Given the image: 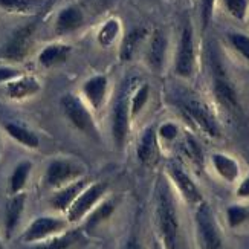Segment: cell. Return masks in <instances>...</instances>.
Here are the masks:
<instances>
[{"label": "cell", "mask_w": 249, "mask_h": 249, "mask_svg": "<svg viewBox=\"0 0 249 249\" xmlns=\"http://www.w3.org/2000/svg\"><path fill=\"white\" fill-rule=\"evenodd\" d=\"M196 71V46L194 32L190 25L183 26L175 58V73L180 78H191Z\"/></svg>", "instance_id": "cell-5"}, {"label": "cell", "mask_w": 249, "mask_h": 249, "mask_svg": "<svg viewBox=\"0 0 249 249\" xmlns=\"http://www.w3.org/2000/svg\"><path fill=\"white\" fill-rule=\"evenodd\" d=\"M20 75H23L18 69L14 68H0V83H9L16 78H18Z\"/></svg>", "instance_id": "cell-36"}, {"label": "cell", "mask_w": 249, "mask_h": 249, "mask_svg": "<svg viewBox=\"0 0 249 249\" xmlns=\"http://www.w3.org/2000/svg\"><path fill=\"white\" fill-rule=\"evenodd\" d=\"M107 86H109V80L104 75H95V77H90L89 80L84 81L83 95L93 110L101 109V106L106 100Z\"/></svg>", "instance_id": "cell-14"}, {"label": "cell", "mask_w": 249, "mask_h": 249, "mask_svg": "<svg viewBox=\"0 0 249 249\" xmlns=\"http://www.w3.org/2000/svg\"><path fill=\"white\" fill-rule=\"evenodd\" d=\"M150 98V86L142 84L133 92V95L130 96V120L136 118L142 109L147 106Z\"/></svg>", "instance_id": "cell-27"}, {"label": "cell", "mask_w": 249, "mask_h": 249, "mask_svg": "<svg viewBox=\"0 0 249 249\" xmlns=\"http://www.w3.org/2000/svg\"><path fill=\"white\" fill-rule=\"evenodd\" d=\"M25 194L17 193L14 194V197L11 199L6 205V217H5V228H6V235L9 237L14 232L16 226L21 217V213H23L25 208Z\"/></svg>", "instance_id": "cell-22"}, {"label": "cell", "mask_w": 249, "mask_h": 249, "mask_svg": "<svg viewBox=\"0 0 249 249\" xmlns=\"http://www.w3.org/2000/svg\"><path fill=\"white\" fill-rule=\"evenodd\" d=\"M36 31H37L36 21L20 26L17 31H14V34L9 37L0 55L9 61H23L28 57V53L32 48V43H34Z\"/></svg>", "instance_id": "cell-7"}, {"label": "cell", "mask_w": 249, "mask_h": 249, "mask_svg": "<svg viewBox=\"0 0 249 249\" xmlns=\"http://www.w3.org/2000/svg\"><path fill=\"white\" fill-rule=\"evenodd\" d=\"M130 89L128 84L123 86L118 98L112 107V138L118 148H121L127 139L130 128Z\"/></svg>", "instance_id": "cell-4"}, {"label": "cell", "mask_w": 249, "mask_h": 249, "mask_svg": "<svg viewBox=\"0 0 249 249\" xmlns=\"http://www.w3.org/2000/svg\"><path fill=\"white\" fill-rule=\"evenodd\" d=\"M66 228V222L57 219V217H37L32 222L28 230L23 234V242L26 243H34V242H41L49 239L51 235L61 232Z\"/></svg>", "instance_id": "cell-11"}, {"label": "cell", "mask_w": 249, "mask_h": 249, "mask_svg": "<svg viewBox=\"0 0 249 249\" xmlns=\"http://www.w3.org/2000/svg\"><path fill=\"white\" fill-rule=\"evenodd\" d=\"M113 210H115L113 202H104L103 205H100V207L90 214V217L88 220V228H95L98 223L104 222L106 219H109Z\"/></svg>", "instance_id": "cell-33"}, {"label": "cell", "mask_w": 249, "mask_h": 249, "mask_svg": "<svg viewBox=\"0 0 249 249\" xmlns=\"http://www.w3.org/2000/svg\"><path fill=\"white\" fill-rule=\"evenodd\" d=\"M41 5L40 0H0V8L8 13L29 14L34 13Z\"/></svg>", "instance_id": "cell-25"}, {"label": "cell", "mask_w": 249, "mask_h": 249, "mask_svg": "<svg viewBox=\"0 0 249 249\" xmlns=\"http://www.w3.org/2000/svg\"><path fill=\"white\" fill-rule=\"evenodd\" d=\"M5 130L6 133L13 138L14 141H17L18 144L25 145L28 148H37L40 145V139L38 136L29 130L25 125H20L17 123H6L5 124Z\"/></svg>", "instance_id": "cell-23"}, {"label": "cell", "mask_w": 249, "mask_h": 249, "mask_svg": "<svg viewBox=\"0 0 249 249\" xmlns=\"http://www.w3.org/2000/svg\"><path fill=\"white\" fill-rule=\"evenodd\" d=\"M211 162L217 175L226 182H234L240 175V167L237 160L225 153H214L211 156Z\"/></svg>", "instance_id": "cell-20"}, {"label": "cell", "mask_w": 249, "mask_h": 249, "mask_svg": "<svg viewBox=\"0 0 249 249\" xmlns=\"http://www.w3.org/2000/svg\"><path fill=\"white\" fill-rule=\"evenodd\" d=\"M83 21H84V16H83V11L78 6H73V5L66 6V8H63L57 16L55 31L60 36L71 34V32L81 28Z\"/></svg>", "instance_id": "cell-16"}, {"label": "cell", "mask_w": 249, "mask_h": 249, "mask_svg": "<svg viewBox=\"0 0 249 249\" xmlns=\"http://www.w3.org/2000/svg\"><path fill=\"white\" fill-rule=\"evenodd\" d=\"M225 9L235 20H245L249 11V0H222Z\"/></svg>", "instance_id": "cell-30"}, {"label": "cell", "mask_w": 249, "mask_h": 249, "mask_svg": "<svg viewBox=\"0 0 249 249\" xmlns=\"http://www.w3.org/2000/svg\"><path fill=\"white\" fill-rule=\"evenodd\" d=\"M182 150L194 165L202 167V162H203L202 150H200L199 144L196 142V139H194L193 136H190V135L185 136V139H183V142H182Z\"/></svg>", "instance_id": "cell-29"}, {"label": "cell", "mask_w": 249, "mask_h": 249, "mask_svg": "<svg viewBox=\"0 0 249 249\" xmlns=\"http://www.w3.org/2000/svg\"><path fill=\"white\" fill-rule=\"evenodd\" d=\"M107 190V185L104 182H98V183H93V185L84 188L78 197L72 202V205L68 210V220L69 222H78L81 220L86 214H88L92 208L93 205L98 202L103 194L106 193Z\"/></svg>", "instance_id": "cell-9"}, {"label": "cell", "mask_w": 249, "mask_h": 249, "mask_svg": "<svg viewBox=\"0 0 249 249\" xmlns=\"http://www.w3.org/2000/svg\"><path fill=\"white\" fill-rule=\"evenodd\" d=\"M179 109H180L182 115L205 135H208L211 138H219L222 135V128L219 125V121L215 120V116L211 113V110L203 103H200L197 100H187V101L180 103Z\"/></svg>", "instance_id": "cell-3"}, {"label": "cell", "mask_w": 249, "mask_h": 249, "mask_svg": "<svg viewBox=\"0 0 249 249\" xmlns=\"http://www.w3.org/2000/svg\"><path fill=\"white\" fill-rule=\"evenodd\" d=\"M249 217V210L246 207H242V205H231V207L226 210V219H228V225L231 228H237L242 223H245V220H248Z\"/></svg>", "instance_id": "cell-32"}, {"label": "cell", "mask_w": 249, "mask_h": 249, "mask_svg": "<svg viewBox=\"0 0 249 249\" xmlns=\"http://www.w3.org/2000/svg\"><path fill=\"white\" fill-rule=\"evenodd\" d=\"M196 226L203 249H220L222 234L208 203L200 202L196 210Z\"/></svg>", "instance_id": "cell-6"}, {"label": "cell", "mask_w": 249, "mask_h": 249, "mask_svg": "<svg viewBox=\"0 0 249 249\" xmlns=\"http://www.w3.org/2000/svg\"><path fill=\"white\" fill-rule=\"evenodd\" d=\"M124 249H142V248H141V245H139V242H138L136 239H130V240L125 243Z\"/></svg>", "instance_id": "cell-38"}, {"label": "cell", "mask_w": 249, "mask_h": 249, "mask_svg": "<svg viewBox=\"0 0 249 249\" xmlns=\"http://www.w3.org/2000/svg\"><path fill=\"white\" fill-rule=\"evenodd\" d=\"M158 136L162 138L164 141H175L179 136V127L175 123H164L158 128Z\"/></svg>", "instance_id": "cell-35"}, {"label": "cell", "mask_w": 249, "mask_h": 249, "mask_svg": "<svg viewBox=\"0 0 249 249\" xmlns=\"http://www.w3.org/2000/svg\"><path fill=\"white\" fill-rule=\"evenodd\" d=\"M158 225L167 249H176L179 235V217L176 203L164 182L158 188Z\"/></svg>", "instance_id": "cell-1"}, {"label": "cell", "mask_w": 249, "mask_h": 249, "mask_svg": "<svg viewBox=\"0 0 249 249\" xmlns=\"http://www.w3.org/2000/svg\"><path fill=\"white\" fill-rule=\"evenodd\" d=\"M71 46L68 45H61V43H53V45L46 46L40 52L38 55V63L41 64L43 68H55L58 64L64 63L69 55H71Z\"/></svg>", "instance_id": "cell-19"}, {"label": "cell", "mask_w": 249, "mask_h": 249, "mask_svg": "<svg viewBox=\"0 0 249 249\" xmlns=\"http://www.w3.org/2000/svg\"><path fill=\"white\" fill-rule=\"evenodd\" d=\"M83 175L80 165L73 164L68 159H53L46 168L45 182L51 188H60L68 185V183L77 180Z\"/></svg>", "instance_id": "cell-8"}, {"label": "cell", "mask_w": 249, "mask_h": 249, "mask_svg": "<svg viewBox=\"0 0 249 249\" xmlns=\"http://www.w3.org/2000/svg\"><path fill=\"white\" fill-rule=\"evenodd\" d=\"M155 249H162V248H160V245H158V243H156V246H155Z\"/></svg>", "instance_id": "cell-39"}, {"label": "cell", "mask_w": 249, "mask_h": 249, "mask_svg": "<svg viewBox=\"0 0 249 249\" xmlns=\"http://www.w3.org/2000/svg\"><path fill=\"white\" fill-rule=\"evenodd\" d=\"M168 171H170V176H171L173 182L176 183V187L182 193V196L185 197V200L190 202V203H197L199 205L202 202V194H200L197 185L194 183V180L188 176V173L183 171L176 164H171L168 167Z\"/></svg>", "instance_id": "cell-13"}, {"label": "cell", "mask_w": 249, "mask_h": 249, "mask_svg": "<svg viewBox=\"0 0 249 249\" xmlns=\"http://www.w3.org/2000/svg\"><path fill=\"white\" fill-rule=\"evenodd\" d=\"M217 0H200V23L202 29H207L213 20L214 8Z\"/></svg>", "instance_id": "cell-34"}, {"label": "cell", "mask_w": 249, "mask_h": 249, "mask_svg": "<svg viewBox=\"0 0 249 249\" xmlns=\"http://www.w3.org/2000/svg\"><path fill=\"white\" fill-rule=\"evenodd\" d=\"M120 32H121V23H120V20L109 18L100 28L96 38H98V43H100L101 46L109 48V46H112L113 43L116 41L118 36H120Z\"/></svg>", "instance_id": "cell-24"}, {"label": "cell", "mask_w": 249, "mask_h": 249, "mask_svg": "<svg viewBox=\"0 0 249 249\" xmlns=\"http://www.w3.org/2000/svg\"><path fill=\"white\" fill-rule=\"evenodd\" d=\"M61 109L64 116L72 123V125L80 130V132L98 138V128L93 121V118L89 112V109L86 107V104L73 93H66L61 96L60 100Z\"/></svg>", "instance_id": "cell-2"}, {"label": "cell", "mask_w": 249, "mask_h": 249, "mask_svg": "<svg viewBox=\"0 0 249 249\" xmlns=\"http://www.w3.org/2000/svg\"><path fill=\"white\" fill-rule=\"evenodd\" d=\"M167 48H168V38L165 36V32L156 29L148 40V46L145 52V61L153 72H160L164 69Z\"/></svg>", "instance_id": "cell-12"}, {"label": "cell", "mask_w": 249, "mask_h": 249, "mask_svg": "<svg viewBox=\"0 0 249 249\" xmlns=\"http://www.w3.org/2000/svg\"><path fill=\"white\" fill-rule=\"evenodd\" d=\"M230 45L234 48V51L242 55L246 61H249V37L240 32H231L228 34Z\"/></svg>", "instance_id": "cell-31"}, {"label": "cell", "mask_w": 249, "mask_h": 249, "mask_svg": "<svg viewBox=\"0 0 249 249\" xmlns=\"http://www.w3.org/2000/svg\"><path fill=\"white\" fill-rule=\"evenodd\" d=\"M31 168H32V164L29 160H21L20 164H17V167L13 171V176H11V193L17 194L25 188Z\"/></svg>", "instance_id": "cell-26"}, {"label": "cell", "mask_w": 249, "mask_h": 249, "mask_svg": "<svg viewBox=\"0 0 249 249\" xmlns=\"http://www.w3.org/2000/svg\"><path fill=\"white\" fill-rule=\"evenodd\" d=\"M148 36V31L145 28H133L132 31H128L123 38L121 49H120V57L123 61L132 60L136 51L139 49L141 43H142Z\"/></svg>", "instance_id": "cell-21"}, {"label": "cell", "mask_w": 249, "mask_h": 249, "mask_svg": "<svg viewBox=\"0 0 249 249\" xmlns=\"http://www.w3.org/2000/svg\"><path fill=\"white\" fill-rule=\"evenodd\" d=\"M235 194H237V197H240V199L249 197V176L242 180V183L239 185V188H237Z\"/></svg>", "instance_id": "cell-37"}, {"label": "cell", "mask_w": 249, "mask_h": 249, "mask_svg": "<svg viewBox=\"0 0 249 249\" xmlns=\"http://www.w3.org/2000/svg\"><path fill=\"white\" fill-rule=\"evenodd\" d=\"M213 93L214 98L223 109L228 112H239L240 110V103H239V95L232 86V83L228 80L220 68L214 69V78H213Z\"/></svg>", "instance_id": "cell-10"}, {"label": "cell", "mask_w": 249, "mask_h": 249, "mask_svg": "<svg viewBox=\"0 0 249 249\" xmlns=\"http://www.w3.org/2000/svg\"><path fill=\"white\" fill-rule=\"evenodd\" d=\"M86 180H73L57 191L51 199V205L58 211H68L72 202L78 197V194L84 190Z\"/></svg>", "instance_id": "cell-18"}, {"label": "cell", "mask_w": 249, "mask_h": 249, "mask_svg": "<svg viewBox=\"0 0 249 249\" xmlns=\"http://www.w3.org/2000/svg\"><path fill=\"white\" fill-rule=\"evenodd\" d=\"M138 159L142 164H150L153 162L158 156V130L150 125L144 130V133L141 135L139 142H138Z\"/></svg>", "instance_id": "cell-17"}, {"label": "cell", "mask_w": 249, "mask_h": 249, "mask_svg": "<svg viewBox=\"0 0 249 249\" xmlns=\"http://www.w3.org/2000/svg\"><path fill=\"white\" fill-rule=\"evenodd\" d=\"M40 83L34 77L20 75L18 78L6 83V93L11 100H26L40 92Z\"/></svg>", "instance_id": "cell-15"}, {"label": "cell", "mask_w": 249, "mask_h": 249, "mask_svg": "<svg viewBox=\"0 0 249 249\" xmlns=\"http://www.w3.org/2000/svg\"><path fill=\"white\" fill-rule=\"evenodd\" d=\"M78 239V234L75 231L66 232L63 235L53 237L51 240H46L45 243H41L38 246H36V249H69Z\"/></svg>", "instance_id": "cell-28"}]
</instances>
